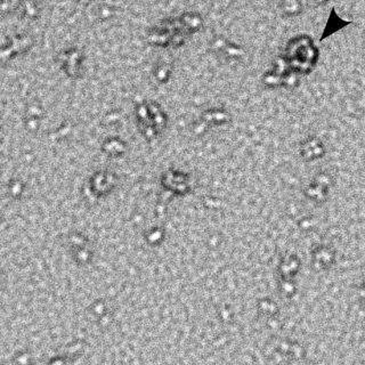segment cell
<instances>
[{
	"mask_svg": "<svg viewBox=\"0 0 365 365\" xmlns=\"http://www.w3.org/2000/svg\"><path fill=\"white\" fill-rule=\"evenodd\" d=\"M315 52L316 49L308 36H298L286 44L281 60L293 71L306 73L315 63Z\"/></svg>",
	"mask_w": 365,
	"mask_h": 365,
	"instance_id": "1",
	"label": "cell"
},
{
	"mask_svg": "<svg viewBox=\"0 0 365 365\" xmlns=\"http://www.w3.org/2000/svg\"><path fill=\"white\" fill-rule=\"evenodd\" d=\"M34 38L30 35H15L3 43L2 56L3 59H14L15 56L22 55L30 51L34 46Z\"/></svg>",
	"mask_w": 365,
	"mask_h": 365,
	"instance_id": "2",
	"label": "cell"
},
{
	"mask_svg": "<svg viewBox=\"0 0 365 365\" xmlns=\"http://www.w3.org/2000/svg\"><path fill=\"white\" fill-rule=\"evenodd\" d=\"M60 61L67 75L75 77L80 73L81 64L84 62V53L77 47H70L61 53Z\"/></svg>",
	"mask_w": 365,
	"mask_h": 365,
	"instance_id": "3",
	"label": "cell"
},
{
	"mask_svg": "<svg viewBox=\"0 0 365 365\" xmlns=\"http://www.w3.org/2000/svg\"><path fill=\"white\" fill-rule=\"evenodd\" d=\"M16 12L20 18L29 20V21H35L42 15V6L37 0H20Z\"/></svg>",
	"mask_w": 365,
	"mask_h": 365,
	"instance_id": "4",
	"label": "cell"
},
{
	"mask_svg": "<svg viewBox=\"0 0 365 365\" xmlns=\"http://www.w3.org/2000/svg\"><path fill=\"white\" fill-rule=\"evenodd\" d=\"M300 6L301 5L299 0H283L282 2L283 12L289 16L299 13V8H300Z\"/></svg>",
	"mask_w": 365,
	"mask_h": 365,
	"instance_id": "5",
	"label": "cell"
},
{
	"mask_svg": "<svg viewBox=\"0 0 365 365\" xmlns=\"http://www.w3.org/2000/svg\"><path fill=\"white\" fill-rule=\"evenodd\" d=\"M79 2H80V0H79Z\"/></svg>",
	"mask_w": 365,
	"mask_h": 365,
	"instance_id": "6",
	"label": "cell"
}]
</instances>
